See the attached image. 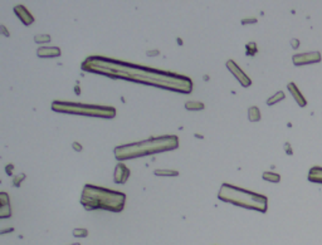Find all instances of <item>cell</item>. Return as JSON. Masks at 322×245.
<instances>
[{"label": "cell", "instance_id": "1", "mask_svg": "<svg viewBox=\"0 0 322 245\" xmlns=\"http://www.w3.org/2000/svg\"><path fill=\"white\" fill-rule=\"evenodd\" d=\"M129 68L133 73L121 71L116 68L111 63L110 59L103 57H89L84 63L82 64V68L84 71L93 72V73L106 74L111 78H123L133 82H140V83H147L151 86H159L165 89H171V91L189 93L193 89V83L188 77H182L179 74H172L167 72H157L154 69H146L144 67H136L133 64H129Z\"/></svg>", "mask_w": 322, "mask_h": 245}, {"label": "cell", "instance_id": "2", "mask_svg": "<svg viewBox=\"0 0 322 245\" xmlns=\"http://www.w3.org/2000/svg\"><path fill=\"white\" fill-rule=\"evenodd\" d=\"M179 146V140L176 136H160L148 138L142 142L123 145L115 148V156L118 161L129 160L140 156H146L150 153L165 152V151L175 150Z\"/></svg>", "mask_w": 322, "mask_h": 245}, {"label": "cell", "instance_id": "3", "mask_svg": "<svg viewBox=\"0 0 322 245\" xmlns=\"http://www.w3.org/2000/svg\"><path fill=\"white\" fill-rule=\"evenodd\" d=\"M126 195L122 192L111 191L105 187H97L93 185H86L82 192L81 204L86 210L103 209L113 212L123 210Z\"/></svg>", "mask_w": 322, "mask_h": 245}, {"label": "cell", "instance_id": "4", "mask_svg": "<svg viewBox=\"0 0 322 245\" xmlns=\"http://www.w3.org/2000/svg\"><path fill=\"white\" fill-rule=\"evenodd\" d=\"M218 196L223 201L234 204L237 206H242V208L251 209V210H257L259 212L267 211L268 201L264 195L247 191V190L237 187V186L224 184L221 186Z\"/></svg>", "mask_w": 322, "mask_h": 245}, {"label": "cell", "instance_id": "5", "mask_svg": "<svg viewBox=\"0 0 322 245\" xmlns=\"http://www.w3.org/2000/svg\"><path fill=\"white\" fill-rule=\"evenodd\" d=\"M52 109L61 113H72V115H83L91 117H102V118H113L116 111L113 107L83 105V103H68L55 101L52 105Z\"/></svg>", "mask_w": 322, "mask_h": 245}, {"label": "cell", "instance_id": "6", "mask_svg": "<svg viewBox=\"0 0 322 245\" xmlns=\"http://www.w3.org/2000/svg\"><path fill=\"white\" fill-rule=\"evenodd\" d=\"M227 68H228V71L238 79V82H239L243 87H249V86L252 84V81L248 78V75L245 74L237 64H235L234 60H228L227 62Z\"/></svg>", "mask_w": 322, "mask_h": 245}, {"label": "cell", "instance_id": "7", "mask_svg": "<svg viewBox=\"0 0 322 245\" xmlns=\"http://www.w3.org/2000/svg\"><path fill=\"white\" fill-rule=\"evenodd\" d=\"M321 62V54L318 52H310V53H302L293 56V64L295 65H304L312 64Z\"/></svg>", "mask_w": 322, "mask_h": 245}, {"label": "cell", "instance_id": "8", "mask_svg": "<svg viewBox=\"0 0 322 245\" xmlns=\"http://www.w3.org/2000/svg\"><path fill=\"white\" fill-rule=\"evenodd\" d=\"M113 177H115L116 184H125L130 177V170L125 166L122 162H120V164H117V166L115 168V175H113Z\"/></svg>", "mask_w": 322, "mask_h": 245}, {"label": "cell", "instance_id": "9", "mask_svg": "<svg viewBox=\"0 0 322 245\" xmlns=\"http://www.w3.org/2000/svg\"><path fill=\"white\" fill-rule=\"evenodd\" d=\"M14 13H15L16 16L24 23V25H30V24L34 22L33 15L30 14L29 10L23 5H16L15 8H14Z\"/></svg>", "mask_w": 322, "mask_h": 245}, {"label": "cell", "instance_id": "10", "mask_svg": "<svg viewBox=\"0 0 322 245\" xmlns=\"http://www.w3.org/2000/svg\"><path fill=\"white\" fill-rule=\"evenodd\" d=\"M37 54L40 58H57L62 54V52L58 47H43L38 49Z\"/></svg>", "mask_w": 322, "mask_h": 245}, {"label": "cell", "instance_id": "11", "mask_svg": "<svg viewBox=\"0 0 322 245\" xmlns=\"http://www.w3.org/2000/svg\"><path fill=\"white\" fill-rule=\"evenodd\" d=\"M12 215L10 211V202L8 200V194L1 192L0 194V217H9Z\"/></svg>", "mask_w": 322, "mask_h": 245}, {"label": "cell", "instance_id": "12", "mask_svg": "<svg viewBox=\"0 0 322 245\" xmlns=\"http://www.w3.org/2000/svg\"><path fill=\"white\" fill-rule=\"evenodd\" d=\"M287 87H288V91L291 92V94L293 96V98H295V101L297 102V105H298L300 107H304L307 105V101H306V98L303 97L302 94H301V92H300V89L297 88V86L295 84V83H289L288 86H287Z\"/></svg>", "mask_w": 322, "mask_h": 245}, {"label": "cell", "instance_id": "13", "mask_svg": "<svg viewBox=\"0 0 322 245\" xmlns=\"http://www.w3.org/2000/svg\"><path fill=\"white\" fill-rule=\"evenodd\" d=\"M308 180L311 182H317L322 184V167L313 166L308 172Z\"/></svg>", "mask_w": 322, "mask_h": 245}, {"label": "cell", "instance_id": "14", "mask_svg": "<svg viewBox=\"0 0 322 245\" xmlns=\"http://www.w3.org/2000/svg\"><path fill=\"white\" fill-rule=\"evenodd\" d=\"M248 117H249V121L251 122H258L261 119V112H259V108L258 107H251L248 109Z\"/></svg>", "mask_w": 322, "mask_h": 245}, {"label": "cell", "instance_id": "15", "mask_svg": "<svg viewBox=\"0 0 322 245\" xmlns=\"http://www.w3.org/2000/svg\"><path fill=\"white\" fill-rule=\"evenodd\" d=\"M263 178H264L265 181L274 182V184L281 181V176H279L278 174H274V172H264V174H263Z\"/></svg>", "mask_w": 322, "mask_h": 245}, {"label": "cell", "instance_id": "16", "mask_svg": "<svg viewBox=\"0 0 322 245\" xmlns=\"http://www.w3.org/2000/svg\"><path fill=\"white\" fill-rule=\"evenodd\" d=\"M282 99H285V93L279 91V92H277L274 96H272L271 98L267 99V105H268V106H273V105H276L277 102L282 101Z\"/></svg>", "mask_w": 322, "mask_h": 245}, {"label": "cell", "instance_id": "17", "mask_svg": "<svg viewBox=\"0 0 322 245\" xmlns=\"http://www.w3.org/2000/svg\"><path fill=\"white\" fill-rule=\"evenodd\" d=\"M155 175L156 176H179V172L175 170H166V168H157L155 170Z\"/></svg>", "mask_w": 322, "mask_h": 245}, {"label": "cell", "instance_id": "18", "mask_svg": "<svg viewBox=\"0 0 322 245\" xmlns=\"http://www.w3.org/2000/svg\"><path fill=\"white\" fill-rule=\"evenodd\" d=\"M185 108L189 109V111H199V109L204 108V105L200 102H186Z\"/></svg>", "mask_w": 322, "mask_h": 245}, {"label": "cell", "instance_id": "19", "mask_svg": "<svg viewBox=\"0 0 322 245\" xmlns=\"http://www.w3.org/2000/svg\"><path fill=\"white\" fill-rule=\"evenodd\" d=\"M50 35H48V34H38V35L34 37V42L38 43V44H42V43H48L50 42Z\"/></svg>", "mask_w": 322, "mask_h": 245}, {"label": "cell", "instance_id": "20", "mask_svg": "<svg viewBox=\"0 0 322 245\" xmlns=\"http://www.w3.org/2000/svg\"><path fill=\"white\" fill-rule=\"evenodd\" d=\"M88 235L87 229H74L73 230V236L76 238H86Z\"/></svg>", "mask_w": 322, "mask_h": 245}, {"label": "cell", "instance_id": "21", "mask_svg": "<svg viewBox=\"0 0 322 245\" xmlns=\"http://www.w3.org/2000/svg\"><path fill=\"white\" fill-rule=\"evenodd\" d=\"M25 178V174H20L18 176H15V178L13 180V185L15 186V187H19L20 184L23 182V180Z\"/></svg>", "mask_w": 322, "mask_h": 245}, {"label": "cell", "instance_id": "22", "mask_svg": "<svg viewBox=\"0 0 322 245\" xmlns=\"http://www.w3.org/2000/svg\"><path fill=\"white\" fill-rule=\"evenodd\" d=\"M13 168H14V165H13V164L6 165V174H8L9 176L13 175Z\"/></svg>", "mask_w": 322, "mask_h": 245}, {"label": "cell", "instance_id": "23", "mask_svg": "<svg viewBox=\"0 0 322 245\" xmlns=\"http://www.w3.org/2000/svg\"><path fill=\"white\" fill-rule=\"evenodd\" d=\"M251 23H257V19L253 18V19H243L242 20V24L245 25V24H251Z\"/></svg>", "mask_w": 322, "mask_h": 245}, {"label": "cell", "instance_id": "24", "mask_svg": "<svg viewBox=\"0 0 322 245\" xmlns=\"http://www.w3.org/2000/svg\"><path fill=\"white\" fill-rule=\"evenodd\" d=\"M72 146H73L74 150L78 151V152H79V151H82V145H79V143H77V142H73V145H72Z\"/></svg>", "mask_w": 322, "mask_h": 245}, {"label": "cell", "instance_id": "25", "mask_svg": "<svg viewBox=\"0 0 322 245\" xmlns=\"http://www.w3.org/2000/svg\"><path fill=\"white\" fill-rule=\"evenodd\" d=\"M291 44H292V47H293V48H295V49H296V48L300 45V42H298V40H296V39H293L292 42H291Z\"/></svg>", "mask_w": 322, "mask_h": 245}, {"label": "cell", "instance_id": "26", "mask_svg": "<svg viewBox=\"0 0 322 245\" xmlns=\"http://www.w3.org/2000/svg\"><path fill=\"white\" fill-rule=\"evenodd\" d=\"M157 54H159V50H152V52L148 50L147 52V56H157Z\"/></svg>", "mask_w": 322, "mask_h": 245}, {"label": "cell", "instance_id": "27", "mask_svg": "<svg viewBox=\"0 0 322 245\" xmlns=\"http://www.w3.org/2000/svg\"><path fill=\"white\" fill-rule=\"evenodd\" d=\"M286 151H287V152H288L289 155H292V151L289 150V143H286Z\"/></svg>", "mask_w": 322, "mask_h": 245}, {"label": "cell", "instance_id": "28", "mask_svg": "<svg viewBox=\"0 0 322 245\" xmlns=\"http://www.w3.org/2000/svg\"><path fill=\"white\" fill-rule=\"evenodd\" d=\"M1 32H3V33H4V34H5V35H9V34H8V33H6V30H5V26H4V25H1Z\"/></svg>", "mask_w": 322, "mask_h": 245}, {"label": "cell", "instance_id": "29", "mask_svg": "<svg viewBox=\"0 0 322 245\" xmlns=\"http://www.w3.org/2000/svg\"><path fill=\"white\" fill-rule=\"evenodd\" d=\"M72 245H81V244H77V243H76V244H72Z\"/></svg>", "mask_w": 322, "mask_h": 245}]
</instances>
